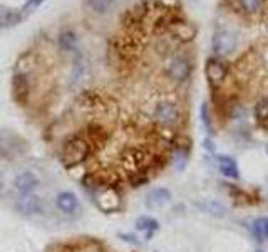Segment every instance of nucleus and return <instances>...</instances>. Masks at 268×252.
<instances>
[{
  "label": "nucleus",
  "instance_id": "f257e3e1",
  "mask_svg": "<svg viewBox=\"0 0 268 252\" xmlns=\"http://www.w3.org/2000/svg\"><path fill=\"white\" fill-rule=\"evenodd\" d=\"M92 143L89 141L86 133H74V135L67 136L66 141L62 143V152H60V160L67 168H74V166L84 163L92 153Z\"/></svg>",
  "mask_w": 268,
  "mask_h": 252
},
{
  "label": "nucleus",
  "instance_id": "f03ea898",
  "mask_svg": "<svg viewBox=\"0 0 268 252\" xmlns=\"http://www.w3.org/2000/svg\"><path fill=\"white\" fill-rule=\"evenodd\" d=\"M15 209L26 217H34V215H42L46 212V204L35 193H20L15 200Z\"/></svg>",
  "mask_w": 268,
  "mask_h": 252
},
{
  "label": "nucleus",
  "instance_id": "7ed1b4c3",
  "mask_svg": "<svg viewBox=\"0 0 268 252\" xmlns=\"http://www.w3.org/2000/svg\"><path fill=\"white\" fill-rule=\"evenodd\" d=\"M154 120L161 126H164V128H171V126L180 123L181 120L180 108L174 103H169V101L160 103L156 106V109H154Z\"/></svg>",
  "mask_w": 268,
  "mask_h": 252
},
{
  "label": "nucleus",
  "instance_id": "20e7f679",
  "mask_svg": "<svg viewBox=\"0 0 268 252\" xmlns=\"http://www.w3.org/2000/svg\"><path fill=\"white\" fill-rule=\"evenodd\" d=\"M211 46H213V52L216 56H228L237 47V37L230 31H218L213 35Z\"/></svg>",
  "mask_w": 268,
  "mask_h": 252
},
{
  "label": "nucleus",
  "instance_id": "39448f33",
  "mask_svg": "<svg viewBox=\"0 0 268 252\" xmlns=\"http://www.w3.org/2000/svg\"><path fill=\"white\" fill-rule=\"evenodd\" d=\"M19 141H24V140L10 131H0V157L12 158L15 153H17V155L22 153L26 148H20Z\"/></svg>",
  "mask_w": 268,
  "mask_h": 252
},
{
  "label": "nucleus",
  "instance_id": "423d86ee",
  "mask_svg": "<svg viewBox=\"0 0 268 252\" xmlns=\"http://www.w3.org/2000/svg\"><path fill=\"white\" fill-rule=\"evenodd\" d=\"M206 78L211 86H218L225 81L226 74H228V66L220 59H208L206 61Z\"/></svg>",
  "mask_w": 268,
  "mask_h": 252
},
{
  "label": "nucleus",
  "instance_id": "0eeeda50",
  "mask_svg": "<svg viewBox=\"0 0 268 252\" xmlns=\"http://www.w3.org/2000/svg\"><path fill=\"white\" fill-rule=\"evenodd\" d=\"M39 187V178L34 172H20L14 177V189L20 193H34Z\"/></svg>",
  "mask_w": 268,
  "mask_h": 252
},
{
  "label": "nucleus",
  "instance_id": "6e6552de",
  "mask_svg": "<svg viewBox=\"0 0 268 252\" xmlns=\"http://www.w3.org/2000/svg\"><path fill=\"white\" fill-rule=\"evenodd\" d=\"M12 91H14V99L17 101L20 106H26L30 94V86L26 76L24 74L14 76V79H12Z\"/></svg>",
  "mask_w": 268,
  "mask_h": 252
},
{
  "label": "nucleus",
  "instance_id": "1a4fd4ad",
  "mask_svg": "<svg viewBox=\"0 0 268 252\" xmlns=\"http://www.w3.org/2000/svg\"><path fill=\"white\" fill-rule=\"evenodd\" d=\"M168 74L174 81H186L191 74V64L185 58H174L168 66Z\"/></svg>",
  "mask_w": 268,
  "mask_h": 252
},
{
  "label": "nucleus",
  "instance_id": "9d476101",
  "mask_svg": "<svg viewBox=\"0 0 268 252\" xmlns=\"http://www.w3.org/2000/svg\"><path fill=\"white\" fill-rule=\"evenodd\" d=\"M169 200H171V192L168 189L160 187V189H154L146 195V207L148 209H161L166 204H169Z\"/></svg>",
  "mask_w": 268,
  "mask_h": 252
},
{
  "label": "nucleus",
  "instance_id": "9b49d317",
  "mask_svg": "<svg viewBox=\"0 0 268 252\" xmlns=\"http://www.w3.org/2000/svg\"><path fill=\"white\" fill-rule=\"evenodd\" d=\"M55 205L60 212L64 214H74L79 209V198L76 197L72 192H60L55 197Z\"/></svg>",
  "mask_w": 268,
  "mask_h": 252
},
{
  "label": "nucleus",
  "instance_id": "f8f14e48",
  "mask_svg": "<svg viewBox=\"0 0 268 252\" xmlns=\"http://www.w3.org/2000/svg\"><path fill=\"white\" fill-rule=\"evenodd\" d=\"M216 161H218V168H220L221 175H225L226 178H233V180H237V178L240 177L238 165L231 157H226V155L218 157Z\"/></svg>",
  "mask_w": 268,
  "mask_h": 252
},
{
  "label": "nucleus",
  "instance_id": "ddd939ff",
  "mask_svg": "<svg viewBox=\"0 0 268 252\" xmlns=\"http://www.w3.org/2000/svg\"><path fill=\"white\" fill-rule=\"evenodd\" d=\"M250 230L258 242L268 241V217H258L251 222Z\"/></svg>",
  "mask_w": 268,
  "mask_h": 252
},
{
  "label": "nucleus",
  "instance_id": "4468645a",
  "mask_svg": "<svg viewBox=\"0 0 268 252\" xmlns=\"http://www.w3.org/2000/svg\"><path fill=\"white\" fill-rule=\"evenodd\" d=\"M86 136L89 138V141L92 143V146H103L106 141H107V133L103 126L99 125H91L89 128L86 129Z\"/></svg>",
  "mask_w": 268,
  "mask_h": 252
},
{
  "label": "nucleus",
  "instance_id": "2eb2a0df",
  "mask_svg": "<svg viewBox=\"0 0 268 252\" xmlns=\"http://www.w3.org/2000/svg\"><path fill=\"white\" fill-rule=\"evenodd\" d=\"M59 47L66 52H71V51H76L77 47V35L74 34L72 31H62L59 34Z\"/></svg>",
  "mask_w": 268,
  "mask_h": 252
},
{
  "label": "nucleus",
  "instance_id": "dca6fc26",
  "mask_svg": "<svg viewBox=\"0 0 268 252\" xmlns=\"http://www.w3.org/2000/svg\"><path fill=\"white\" fill-rule=\"evenodd\" d=\"M136 229L141 232H146L148 235H151L153 232H156L160 229V222L153 217H139L136 220Z\"/></svg>",
  "mask_w": 268,
  "mask_h": 252
},
{
  "label": "nucleus",
  "instance_id": "f3484780",
  "mask_svg": "<svg viewBox=\"0 0 268 252\" xmlns=\"http://www.w3.org/2000/svg\"><path fill=\"white\" fill-rule=\"evenodd\" d=\"M20 15L14 10H7L3 14H0V27H10L20 22Z\"/></svg>",
  "mask_w": 268,
  "mask_h": 252
},
{
  "label": "nucleus",
  "instance_id": "a211bd4d",
  "mask_svg": "<svg viewBox=\"0 0 268 252\" xmlns=\"http://www.w3.org/2000/svg\"><path fill=\"white\" fill-rule=\"evenodd\" d=\"M255 118L258 121H268V99L265 97L255 104Z\"/></svg>",
  "mask_w": 268,
  "mask_h": 252
},
{
  "label": "nucleus",
  "instance_id": "6ab92c4d",
  "mask_svg": "<svg viewBox=\"0 0 268 252\" xmlns=\"http://www.w3.org/2000/svg\"><path fill=\"white\" fill-rule=\"evenodd\" d=\"M240 7L246 12V14H257L262 9V0H238Z\"/></svg>",
  "mask_w": 268,
  "mask_h": 252
},
{
  "label": "nucleus",
  "instance_id": "aec40b11",
  "mask_svg": "<svg viewBox=\"0 0 268 252\" xmlns=\"http://www.w3.org/2000/svg\"><path fill=\"white\" fill-rule=\"evenodd\" d=\"M112 0H87V5L97 14H104L107 12V9L111 7Z\"/></svg>",
  "mask_w": 268,
  "mask_h": 252
},
{
  "label": "nucleus",
  "instance_id": "412c9836",
  "mask_svg": "<svg viewBox=\"0 0 268 252\" xmlns=\"http://www.w3.org/2000/svg\"><path fill=\"white\" fill-rule=\"evenodd\" d=\"M201 121H203V125H205V128L208 129V133H210V131H211V123H210L208 108H206V104H203V106H201Z\"/></svg>",
  "mask_w": 268,
  "mask_h": 252
},
{
  "label": "nucleus",
  "instance_id": "4be33fe9",
  "mask_svg": "<svg viewBox=\"0 0 268 252\" xmlns=\"http://www.w3.org/2000/svg\"><path fill=\"white\" fill-rule=\"evenodd\" d=\"M123 241H126V242H131V244H139V241H136V237L134 235H126V234H121L119 235Z\"/></svg>",
  "mask_w": 268,
  "mask_h": 252
},
{
  "label": "nucleus",
  "instance_id": "5701e85b",
  "mask_svg": "<svg viewBox=\"0 0 268 252\" xmlns=\"http://www.w3.org/2000/svg\"><path fill=\"white\" fill-rule=\"evenodd\" d=\"M3 190V177H2V172H0V192Z\"/></svg>",
  "mask_w": 268,
  "mask_h": 252
},
{
  "label": "nucleus",
  "instance_id": "b1692460",
  "mask_svg": "<svg viewBox=\"0 0 268 252\" xmlns=\"http://www.w3.org/2000/svg\"><path fill=\"white\" fill-rule=\"evenodd\" d=\"M257 252H263V251H257Z\"/></svg>",
  "mask_w": 268,
  "mask_h": 252
}]
</instances>
